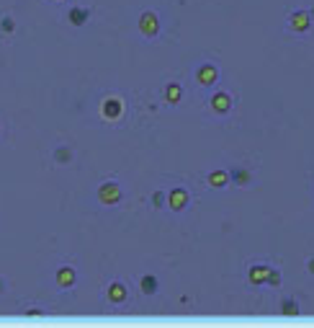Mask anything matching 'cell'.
<instances>
[{
  "label": "cell",
  "instance_id": "1",
  "mask_svg": "<svg viewBox=\"0 0 314 328\" xmlns=\"http://www.w3.org/2000/svg\"><path fill=\"white\" fill-rule=\"evenodd\" d=\"M121 112H124V103H121V98L119 96H106L103 101H101V114L106 117V119H119L121 117Z\"/></svg>",
  "mask_w": 314,
  "mask_h": 328
},
{
  "label": "cell",
  "instance_id": "2",
  "mask_svg": "<svg viewBox=\"0 0 314 328\" xmlns=\"http://www.w3.org/2000/svg\"><path fill=\"white\" fill-rule=\"evenodd\" d=\"M139 31L144 36H157V31H160V16L154 11H144L139 16Z\"/></svg>",
  "mask_w": 314,
  "mask_h": 328
},
{
  "label": "cell",
  "instance_id": "3",
  "mask_svg": "<svg viewBox=\"0 0 314 328\" xmlns=\"http://www.w3.org/2000/svg\"><path fill=\"white\" fill-rule=\"evenodd\" d=\"M98 199H101L103 204H116V202L121 199L119 184H116V181H103V184L98 186Z\"/></svg>",
  "mask_w": 314,
  "mask_h": 328
},
{
  "label": "cell",
  "instance_id": "4",
  "mask_svg": "<svg viewBox=\"0 0 314 328\" xmlns=\"http://www.w3.org/2000/svg\"><path fill=\"white\" fill-rule=\"evenodd\" d=\"M196 78H198V83H201V85H214V83H216V78H219V70L214 68L211 62H206V65H201V68L196 70Z\"/></svg>",
  "mask_w": 314,
  "mask_h": 328
},
{
  "label": "cell",
  "instance_id": "5",
  "mask_svg": "<svg viewBox=\"0 0 314 328\" xmlns=\"http://www.w3.org/2000/svg\"><path fill=\"white\" fill-rule=\"evenodd\" d=\"M75 269L72 266H59L57 271H54V282L59 284V287L62 290H67V287H72V284H75Z\"/></svg>",
  "mask_w": 314,
  "mask_h": 328
},
{
  "label": "cell",
  "instance_id": "6",
  "mask_svg": "<svg viewBox=\"0 0 314 328\" xmlns=\"http://www.w3.org/2000/svg\"><path fill=\"white\" fill-rule=\"evenodd\" d=\"M311 24V18H309V11H294L288 18V26L294 29V31H306Z\"/></svg>",
  "mask_w": 314,
  "mask_h": 328
},
{
  "label": "cell",
  "instance_id": "7",
  "mask_svg": "<svg viewBox=\"0 0 314 328\" xmlns=\"http://www.w3.org/2000/svg\"><path fill=\"white\" fill-rule=\"evenodd\" d=\"M168 204H170V209H183L186 204H188V191L186 189H173L170 194H168Z\"/></svg>",
  "mask_w": 314,
  "mask_h": 328
},
{
  "label": "cell",
  "instance_id": "8",
  "mask_svg": "<svg viewBox=\"0 0 314 328\" xmlns=\"http://www.w3.org/2000/svg\"><path fill=\"white\" fill-rule=\"evenodd\" d=\"M211 108H214V112H219V114H227L229 108H232V98H229V93H224V91L214 93V96H211Z\"/></svg>",
  "mask_w": 314,
  "mask_h": 328
},
{
  "label": "cell",
  "instance_id": "9",
  "mask_svg": "<svg viewBox=\"0 0 314 328\" xmlns=\"http://www.w3.org/2000/svg\"><path fill=\"white\" fill-rule=\"evenodd\" d=\"M268 274H271V266H265V264H255V266H250L248 279H250L253 284H265V282H268Z\"/></svg>",
  "mask_w": 314,
  "mask_h": 328
},
{
  "label": "cell",
  "instance_id": "10",
  "mask_svg": "<svg viewBox=\"0 0 314 328\" xmlns=\"http://www.w3.org/2000/svg\"><path fill=\"white\" fill-rule=\"evenodd\" d=\"M67 18H70V24H75V26H83L88 18H91V11L88 8H80V6H75V8H70L67 11Z\"/></svg>",
  "mask_w": 314,
  "mask_h": 328
},
{
  "label": "cell",
  "instance_id": "11",
  "mask_svg": "<svg viewBox=\"0 0 314 328\" xmlns=\"http://www.w3.org/2000/svg\"><path fill=\"white\" fill-rule=\"evenodd\" d=\"M108 300L116 302V305L126 300V287H124L121 282H111V284H108Z\"/></svg>",
  "mask_w": 314,
  "mask_h": 328
},
{
  "label": "cell",
  "instance_id": "12",
  "mask_svg": "<svg viewBox=\"0 0 314 328\" xmlns=\"http://www.w3.org/2000/svg\"><path fill=\"white\" fill-rule=\"evenodd\" d=\"M209 184L221 189V186H227L229 184V171H211L209 173Z\"/></svg>",
  "mask_w": 314,
  "mask_h": 328
},
{
  "label": "cell",
  "instance_id": "13",
  "mask_svg": "<svg viewBox=\"0 0 314 328\" xmlns=\"http://www.w3.org/2000/svg\"><path fill=\"white\" fill-rule=\"evenodd\" d=\"M139 287H142L144 295H154L160 284H157V277H154V274H144V277L139 279Z\"/></svg>",
  "mask_w": 314,
  "mask_h": 328
},
{
  "label": "cell",
  "instance_id": "14",
  "mask_svg": "<svg viewBox=\"0 0 314 328\" xmlns=\"http://www.w3.org/2000/svg\"><path fill=\"white\" fill-rule=\"evenodd\" d=\"M229 179L234 181V184H240V186H245V184H250V171L248 168H232L229 171Z\"/></svg>",
  "mask_w": 314,
  "mask_h": 328
},
{
  "label": "cell",
  "instance_id": "15",
  "mask_svg": "<svg viewBox=\"0 0 314 328\" xmlns=\"http://www.w3.org/2000/svg\"><path fill=\"white\" fill-rule=\"evenodd\" d=\"M181 96H183V91H181V83H168V85H165V101L178 103V101H181Z\"/></svg>",
  "mask_w": 314,
  "mask_h": 328
},
{
  "label": "cell",
  "instance_id": "16",
  "mask_svg": "<svg viewBox=\"0 0 314 328\" xmlns=\"http://www.w3.org/2000/svg\"><path fill=\"white\" fill-rule=\"evenodd\" d=\"M281 313H283V315H299V313H301V310H299V302H296L294 297L283 300V302H281Z\"/></svg>",
  "mask_w": 314,
  "mask_h": 328
},
{
  "label": "cell",
  "instance_id": "17",
  "mask_svg": "<svg viewBox=\"0 0 314 328\" xmlns=\"http://www.w3.org/2000/svg\"><path fill=\"white\" fill-rule=\"evenodd\" d=\"M70 158H72V150H70V147H64V145H62V147H57V150H54V160L67 163Z\"/></svg>",
  "mask_w": 314,
  "mask_h": 328
},
{
  "label": "cell",
  "instance_id": "18",
  "mask_svg": "<svg viewBox=\"0 0 314 328\" xmlns=\"http://www.w3.org/2000/svg\"><path fill=\"white\" fill-rule=\"evenodd\" d=\"M16 29V21L11 18V16H3V18H0V31H6V34H11Z\"/></svg>",
  "mask_w": 314,
  "mask_h": 328
},
{
  "label": "cell",
  "instance_id": "19",
  "mask_svg": "<svg viewBox=\"0 0 314 328\" xmlns=\"http://www.w3.org/2000/svg\"><path fill=\"white\" fill-rule=\"evenodd\" d=\"M268 284H271V287H278L281 284V271H276L273 266H271V274H268Z\"/></svg>",
  "mask_w": 314,
  "mask_h": 328
},
{
  "label": "cell",
  "instance_id": "20",
  "mask_svg": "<svg viewBox=\"0 0 314 328\" xmlns=\"http://www.w3.org/2000/svg\"><path fill=\"white\" fill-rule=\"evenodd\" d=\"M152 202H154V207H163L165 194H163V191H154V194H152Z\"/></svg>",
  "mask_w": 314,
  "mask_h": 328
},
{
  "label": "cell",
  "instance_id": "21",
  "mask_svg": "<svg viewBox=\"0 0 314 328\" xmlns=\"http://www.w3.org/2000/svg\"><path fill=\"white\" fill-rule=\"evenodd\" d=\"M306 269H309V274H314V256L306 261Z\"/></svg>",
  "mask_w": 314,
  "mask_h": 328
},
{
  "label": "cell",
  "instance_id": "22",
  "mask_svg": "<svg viewBox=\"0 0 314 328\" xmlns=\"http://www.w3.org/2000/svg\"><path fill=\"white\" fill-rule=\"evenodd\" d=\"M3 290H6V282H3V279H0V292H3Z\"/></svg>",
  "mask_w": 314,
  "mask_h": 328
},
{
  "label": "cell",
  "instance_id": "23",
  "mask_svg": "<svg viewBox=\"0 0 314 328\" xmlns=\"http://www.w3.org/2000/svg\"><path fill=\"white\" fill-rule=\"evenodd\" d=\"M309 18H314V8H311V11H309Z\"/></svg>",
  "mask_w": 314,
  "mask_h": 328
}]
</instances>
